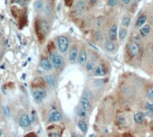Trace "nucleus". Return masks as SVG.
<instances>
[{
  "label": "nucleus",
  "instance_id": "1",
  "mask_svg": "<svg viewBox=\"0 0 153 137\" xmlns=\"http://www.w3.org/2000/svg\"><path fill=\"white\" fill-rule=\"evenodd\" d=\"M50 61L53 65V67L57 70H62L64 66V60L63 57L57 52H52L50 54Z\"/></svg>",
  "mask_w": 153,
  "mask_h": 137
},
{
  "label": "nucleus",
  "instance_id": "2",
  "mask_svg": "<svg viewBox=\"0 0 153 137\" xmlns=\"http://www.w3.org/2000/svg\"><path fill=\"white\" fill-rule=\"evenodd\" d=\"M57 48L61 53H66L69 48V40L65 36H58L57 38Z\"/></svg>",
  "mask_w": 153,
  "mask_h": 137
},
{
  "label": "nucleus",
  "instance_id": "3",
  "mask_svg": "<svg viewBox=\"0 0 153 137\" xmlns=\"http://www.w3.org/2000/svg\"><path fill=\"white\" fill-rule=\"evenodd\" d=\"M47 96V92L43 88H36L32 92V97L37 103H40L44 100V99Z\"/></svg>",
  "mask_w": 153,
  "mask_h": 137
},
{
  "label": "nucleus",
  "instance_id": "4",
  "mask_svg": "<svg viewBox=\"0 0 153 137\" xmlns=\"http://www.w3.org/2000/svg\"><path fill=\"white\" fill-rule=\"evenodd\" d=\"M63 119L62 113L57 109H52L48 114V121L49 122H59Z\"/></svg>",
  "mask_w": 153,
  "mask_h": 137
},
{
  "label": "nucleus",
  "instance_id": "5",
  "mask_svg": "<svg viewBox=\"0 0 153 137\" xmlns=\"http://www.w3.org/2000/svg\"><path fill=\"white\" fill-rule=\"evenodd\" d=\"M19 126L23 128H29L31 126V119L27 114H23L20 116Z\"/></svg>",
  "mask_w": 153,
  "mask_h": 137
},
{
  "label": "nucleus",
  "instance_id": "6",
  "mask_svg": "<svg viewBox=\"0 0 153 137\" xmlns=\"http://www.w3.org/2000/svg\"><path fill=\"white\" fill-rule=\"evenodd\" d=\"M40 67L42 68L43 70L47 71V72H49V71H51V70L53 69V65H52V63H51V61H50L48 58H47V57H42L40 58Z\"/></svg>",
  "mask_w": 153,
  "mask_h": 137
},
{
  "label": "nucleus",
  "instance_id": "7",
  "mask_svg": "<svg viewBox=\"0 0 153 137\" xmlns=\"http://www.w3.org/2000/svg\"><path fill=\"white\" fill-rule=\"evenodd\" d=\"M107 69L104 66V65H98L92 71V75L94 76H105L107 75Z\"/></svg>",
  "mask_w": 153,
  "mask_h": 137
},
{
  "label": "nucleus",
  "instance_id": "8",
  "mask_svg": "<svg viewBox=\"0 0 153 137\" xmlns=\"http://www.w3.org/2000/svg\"><path fill=\"white\" fill-rule=\"evenodd\" d=\"M38 28H39L40 33L43 34L44 36H46L47 34L48 33L49 29H50L48 23H47V21H45V20H40V23H39V24H38Z\"/></svg>",
  "mask_w": 153,
  "mask_h": 137
},
{
  "label": "nucleus",
  "instance_id": "9",
  "mask_svg": "<svg viewBox=\"0 0 153 137\" xmlns=\"http://www.w3.org/2000/svg\"><path fill=\"white\" fill-rule=\"evenodd\" d=\"M80 107L81 109H83L84 110H90L91 108V99L85 98V97H81V99H80Z\"/></svg>",
  "mask_w": 153,
  "mask_h": 137
},
{
  "label": "nucleus",
  "instance_id": "10",
  "mask_svg": "<svg viewBox=\"0 0 153 137\" xmlns=\"http://www.w3.org/2000/svg\"><path fill=\"white\" fill-rule=\"evenodd\" d=\"M78 55H79V52H78L77 47L76 46L72 47V48L70 49V52H69V61L71 64H74L77 61Z\"/></svg>",
  "mask_w": 153,
  "mask_h": 137
},
{
  "label": "nucleus",
  "instance_id": "11",
  "mask_svg": "<svg viewBox=\"0 0 153 137\" xmlns=\"http://www.w3.org/2000/svg\"><path fill=\"white\" fill-rule=\"evenodd\" d=\"M87 58H88V55H87V51L84 48L81 49V51L79 52L78 55V58H77V62L79 65H84L87 63Z\"/></svg>",
  "mask_w": 153,
  "mask_h": 137
},
{
  "label": "nucleus",
  "instance_id": "12",
  "mask_svg": "<svg viewBox=\"0 0 153 137\" xmlns=\"http://www.w3.org/2000/svg\"><path fill=\"white\" fill-rule=\"evenodd\" d=\"M129 52L131 56L132 57H137L140 52V47L136 42H132L129 45Z\"/></svg>",
  "mask_w": 153,
  "mask_h": 137
},
{
  "label": "nucleus",
  "instance_id": "13",
  "mask_svg": "<svg viewBox=\"0 0 153 137\" xmlns=\"http://www.w3.org/2000/svg\"><path fill=\"white\" fill-rule=\"evenodd\" d=\"M108 38L111 41H115L117 39V24H113L109 30Z\"/></svg>",
  "mask_w": 153,
  "mask_h": 137
},
{
  "label": "nucleus",
  "instance_id": "14",
  "mask_svg": "<svg viewBox=\"0 0 153 137\" xmlns=\"http://www.w3.org/2000/svg\"><path fill=\"white\" fill-rule=\"evenodd\" d=\"M104 48L109 53H113L116 50V47H115V43L111 40H106L104 42Z\"/></svg>",
  "mask_w": 153,
  "mask_h": 137
},
{
  "label": "nucleus",
  "instance_id": "15",
  "mask_svg": "<svg viewBox=\"0 0 153 137\" xmlns=\"http://www.w3.org/2000/svg\"><path fill=\"white\" fill-rule=\"evenodd\" d=\"M75 10L77 14H81L83 13L84 10H85V2L83 0H80L79 2H77L76 6H75Z\"/></svg>",
  "mask_w": 153,
  "mask_h": 137
},
{
  "label": "nucleus",
  "instance_id": "16",
  "mask_svg": "<svg viewBox=\"0 0 153 137\" xmlns=\"http://www.w3.org/2000/svg\"><path fill=\"white\" fill-rule=\"evenodd\" d=\"M33 6H34V10L37 13H40L44 8V3L42 0H36V1L34 2Z\"/></svg>",
  "mask_w": 153,
  "mask_h": 137
},
{
  "label": "nucleus",
  "instance_id": "17",
  "mask_svg": "<svg viewBox=\"0 0 153 137\" xmlns=\"http://www.w3.org/2000/svg\"><path fill=\"white\" fill-rule=\"evenodd\" d=\"M147 21V15L146 14H141L139 17H138V19L137 21H136V26L137 27H142L144 25V23H146Z\"/></svg>",
  "mask_w": 153,
  "mask_h": 137
},
{
  "label": "nucleus",
  "instance_id": "18",
  "mask_svg": "<svg viewBox=\"0 0 153 137\" xmlns=\"http://www.w3.org/2000/svg\"><path fill=\"white\" fill-rule=\"evenodd\" d=\"M133 119H134V122L136 124H142L144 120V115L142 112H138L134 115Z\"/></svg>",
  "mask_w": 153,
  "mask_h": 137
},
{
  "label": "nucleus",
  "instance_id": "19",
  "mask_svg": "<svg viewBox=\"0 0 153 137\" xmlns=\"http://www.w3.org/2000/svg\"><path fill=\"white\" fill-rule=\"evenodd\" d=\"M78 127L84 133H87V131H88V126H87L86 122H85L84 120H82V119H81V120L78 121Z\"/></svg>",
  "mask_w": 153,
  "mask_h": 137
},
{
  "label": "nucleus",
  "instance_id": "20",
  "mask_svg": "<svg viewBox=\"0 0 153 137\" xmlns=\"http://www.w3.org/2000/svg\"><path fill=\"white\" fill-rule=\"evenodd\" d=\"M149 32H150V26L149 25H143L140 29V34H141L142 37H146Z\"/></svg>",
  "mask_w": 153,
  "mask_h": 137
},
{
  "label": "nucleus",
  "instance_id": "21",
  "mask_svg": "<svg viewBox=\"0 0 153 137\" xmlns=\"http://www.w3.org/2000/svg\"><path fill=\"white\" fill-rule=\"evenodd\" d=\"M127 33H128V31H127L126 28H124V27H123V28H121V29H119V31H118L119 40H120L121 41H123V40L126 38Z\"/></svg>",
  "mask_w": 153,
  "mask_h": 137
},
{
  "label": "nucleus",
  "instance_id": "22",
  "mask_svg": "<svg viewBox=\"0 0 153 137\" xmlns=\"http://www.w3.org/2000/svg\"><path fill=\"white\" fill-rule=\"evenodd\" d=\"M45 80H46V82L49 85L50 87H54L56 85V79L53 75H46Z\"/></svg>",
  "mask_w": 153,
  "mask_h": 137
},
{
  "label": "nucleus",
  "instance_id": "23",
  "mask_svg": "<svg viewBox=\"0 0 153 137\" xmlns=\"http://www.w3.org/2000/svg\"><path fill=\"white\" fill-rule=\"evenodd\" d=\"M95 67H96V62L94 60H89L86 63V70L88 72H92Z\"/></svg>",
  "mask_w": 153,
  "mask_h": 137
},
{
  "label": "nucleus",
  "instance_id": "24",
  "mask_svg": "<svg viewBox=\"0 0 153 137\" xmlns=\"http://www.w3.org/2000/svg\"><path fill=\"white\" fill-rule=\"evenodd\" d=\"M121 23H122V25H123L124 28L129 27L130 26V23H131V18H130L129 16H127V15H125L123 18H122Z\"/></svg>",
  "mask_w": 153,
  "mask_h": 137
},
{
  "label": "nucleus",
  "instance_id": "25",
  "mask_svg": "<svg viewBox=\"0 0 153 137\" xmlns=\"http://www.w3.org/2000/svg\"><path fill=\"white\" fill-rule=\"evenodd\" d=\"M77 115H78V116H80L81 118H84V117L87 116V111L84 110L83 109H81V108L80 107V108H78V109H77Z\"/></svg>",
  "mask_w": 153,
  "mask_h": 137
},
{
  "label": "nucleus",
  "instance_id": "26",
  "mask_svg": "<svg viewBox=\"0 0 153 137\" xmlns=\"http://www.w3.org/2000/svg\"><path fill=\"white\" fill-rule=\"evenodd\" d=\"M144 108L148 112L153 115V102H146L144 104Z\"/></svg>",
  "mask_w": 153,
  "mask_h": 137
},
{
  "label": "nucleus",
  "instance_id": "27",
  "mask_svg": "<svg viewBox=\"0 0 153 137\" xmlns=\"http://www.w3.org/2000/svg\"><path fill=\"white\" fill-rule=\"evenodd\" d=\"M146 94H147V97L153 102V87L148 88L146 91Z\"/></svg>",
  "mask_w": 153,
  "mask_h": 137
},
{
  "label": "nucleus",
  "instance_id": "28",
  "mask_svg": "<svg viewBox=\"0 0 153 137\" xmlns=\"http://www.w3.org/2000/svg\"><path fill=\"white\" fill-rule=\"evenodd\" d=\"M106 82V80H97L93 82V85L95 87H102Z\"/></svg>",
  "mask_w": 153,
  "mask_h": 137
},
{
  "label": "nucleus",
  "instance_id": "29",
  "mask_svg": "<svg viewBox=\"0 0 153 137\" xmlns=\"http://www.w3.org/2000/svg\"><path fill=\"white\" fill-rule=\"evenodd\" d=\"M83 97H85V98H87V99H91L92 98V94H91V91H90V90H85L84 92H83Z\"/></svg>",
  "mask_w": 153,
  "mask_h": 137
},
{
  "label": "nucleus",
  "instance_id": "30",
  "mask_svg": "<svg viewBox=\"0 0 153 137\" xmlns=\"http://www.w3.org/2000/svg\"><path fill=\"white\" fill-rule=\"evenodd\" d=\"M118 1L117 0H108V6H111V7H115L117 6Z\"/></svg>",
  "mask_w": 153,
  "mask_h": 137
},
{
  "label": "nucleus",
  "instance_id": "31",
  "mask_svg": "<svg viewBox=\"0 0 153 137\" xmlns=\"http://www.w3.org/2000/svg\"><path fill=\"white\" fill-rule=\"evenodd\" d=\"M95 38L98 40H100L102 39V32L99 30H98V31H95Z\"/></svg>",
  "mask_w": 153,
  "mask_h": 137
},
{
  "label": "nucleus",
  "instance_id": "32",
  "mask_svg": "<svg viewBox=\"0 0 153 137\" xmlns=\"http://www.w3.org/2000/svg\"><path fill=\"white\" fill-rule=\"evenodd\" d=\"M48 137H61L58 133H49Z\"/></svg>",
  "mask_w": 153,
  "mask_h": 137
},
{
  "label": "nucleus",
  "instance_id": "33",
  "mask_svg": "<svg viewBox=\"0 0 153 137\" xmlns=\"http://www.w3.org/2000/svg\"><path fill=\"white\" fill-rule=\"evenodd\" d=\"M123 5H128L131 3V0H120Z\"/></svg>",
  "mask_w": 153,
  "mask_h": 137
},
{
  "label": "nucleus",
  "instance_id": "34",
  "mask_svg": "<svg viewBox=\"0 0 153 137\" xmlns=\"http://www.w3.org/2000/svg\"><path fill=\"white\" fill-rule=\"evenodd\" d=\"M7 109H8V108H5V109H4V111H5V114H6L7 116H9L10 114H9V111H8Z\"/></svg>",
  "mask_w": 153,
  "mask_h": 137
},
{
  "label": "nucleus",
  "instance_id": "35",
  "mask_svg": "<svg viewBox=\"0 0 153 137\" xmlns=\"http://www.w3.org/2000/svg\"><path fill=\"white\" fill-rule=\"evenodd\" d=\"M123 137H132V135L129 133H125L123 134Z\"/></svg>",
  "mask_w": 153,
  "mask_h": 137
},
{
  "label": "nucleus",
  "instance_id": "36",
  "mask_svg": "<svg viewBox=\"0 0 153 137\" xmlns=\"http://www.w3.org/2000/svg\"><path fill=\"white\" fill-rule=\"evenodd\" d=\"M89 1H90V4L91 5H95L97 3L98 0H89Z\"/></svg>",
  "mask_w": 153,
  "mask_h": 137
},
{
  "label": "nucleus",
  "instance_id": "37",
  "mask_svg": "<svg viewBox=\"0 0 153 137\" xmlns=\"http://www.w3.org/2000/svg\"><path fill=\"white\" fill-rule=\"evenodd\" d=\"M2 134H3V130H2V129H0V137L2 136Z\"/></svg>",
  "mask_w": 153,
  "mask_h": 137
},
{
  "label": "nucleus",
  "instance_id": "38",
  "mask_svg": "<svg viewBox=\"0 0 153 137\" xmlns=\"http://www.w3.org/2000/svg\"><path fill=\"white\" fill-rule=\"evenodd\" d=\"M71 137H77V136H76V134H75V133H72Z\"/></svg>",
  "mask_w": 153,
  "mask_h": 137
},
{
  "label": "nucleus",
  "instance_id": "39",
  "mask_svg": "<svg viewBox=\"0 0 153 137\" xmlns=\"http://www.w3.org/2000/svg\"><path fill=\"white\" fill-rule=\"evenodd\" d=\"M132 1H134V0H131V2H132Z\"/></svg>",
  "mask_w": 153,
  "mask_h": 137
},
{
  "label": "nucleus",
  "instance_id": "40",
  "mask_svg": "<svg viewBox=\"0 0 153 137\" xmlns=\"http://www.w3.org/2000/svg\"><path fill=\"white\" fill-rule=\"evenodd\" d=\"M152 127H153V124H152Z\"/></svg>",
  "mask_w": 153,
  "mask_h": 137
}]
</instances>
